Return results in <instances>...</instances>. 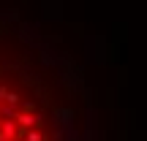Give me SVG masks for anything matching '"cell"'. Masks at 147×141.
<instances>
[{"mask_svg": "<svg viewBox=\"0 0 147 141\" xmlns=\"http://www.w3.org/2000/svg\"><path fill=\"white\" fill-rule=\"evenodd\" d=\"M0 141H98L82 68L36 25L3 11Z\"/></svg>", "mask_w": 147, "mask_h": 141, "instance_id": "cell-1", "label": "cell"}]
</instances>
